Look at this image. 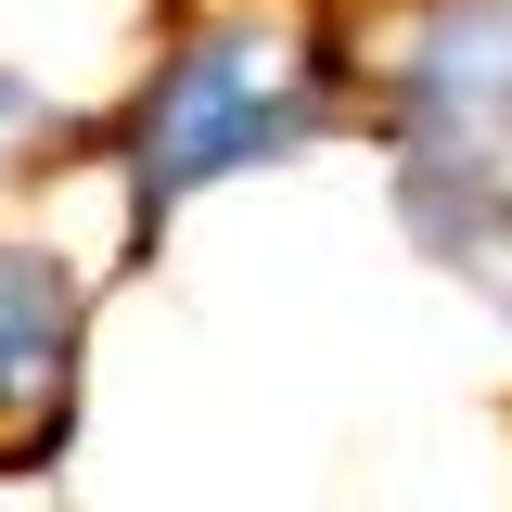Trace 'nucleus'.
Listing matches in <instances>:
<instances>
[{"mask_svg":"<svg viewBox=\"0 0 512 512\" xmlns=\"http://www.w3.org/2000/svg\"><path fill=\"white\" fill-rule=\"evenodd\" d=\"M64 436H77V423H39V436H0V512H64V487H52Z\"/></svg>","mask_w":512,"mask_h":512,"instance_id":"7ed1b4c3","label":"nucleus"},{"mask_svg":"<svg viewBox=\"0 0 512 512\" xmlns=\"http://www.w3.org/2000/svg\"><path fill=\"white\" fill-rule=\"evenodd\" d=\"M320 141H359L346 0H180L103 116V154H90L116 180V269H141L205 192L295 167Z\"/></svg>","mask_w":512,"mask_h":512,"instance_id":"f257e3e1","label":"nucleus"},{"mask_svg":"<svg viewBox=\"0 0 512 512\" xmlns=\"http://www.w3.org/2000/svg\"><path fill=\"white\" fill-rule=\"evenodd\" d=\"M103 282L52 231H0V436L77 423V359H90Z\"/></svg>","mask_w":512,"mask_h":512,"instance_id":"f03ea898","label":"nucleus"}]
</instances>
